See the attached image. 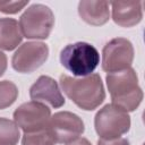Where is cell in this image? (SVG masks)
<instances>
[{
	"label": "cell",
	"mask_w": 145,
	"mask_h": 145,
	"mask_svg": "<svg viewBox=\"0 0 145 145\" xmlns=\"http://www.w3.org/2000/svg\"><path fill=\"white\" fill-rule=\"evenodd\" d=\"M61 65L74 76L91 75L100 63V53L87 42H76L66 45L60 51Z\"/></svg>",
	"instance_id": "cell-3"
},
{
	"label": "cell",
	"mask_w": 145,
	"mask_h": 145,
	"mask_svg": "<svg viewBox=\"0 0 145 145\" xmlns=\"http://www.w3.org/2000/svg\"><path fill=\"white\" fill-rule=\"evenodd\" d=\"M54 26L52 10L42 3L28 7L19 18V27L24 37L44 40L48 39Z\"/></svg>",
	"instance_id": "cell-4"
},
{
	"label": "cell",
	"mask_w": 145,
	"mask_h": 145,
	"mask_svg": "<svg viewBox=\"0 0 145 145\" xmlns=\"http://www.w3.org/2000/svg\"><path fill=\"white\" fill-rule=\"evenodd\" d=\"M28 5V0L26 1H0V11L3 14H17L25 6Z\"/></svg>",
	"instance_id": "cell-17"
},
{
	"label": "cell",
	"mask_w": 145,
	"mask_h": 145,
	"mask_svg": "<svg viewBox=\"0 0 145 145\" xmlns=\"http://www.w3.org/2000/svg\"><path fill=\"white\" fill-rule=\"evenodd\" d=\"M49 57V48L43 42L31 41L22 44L12 56V68L22 74H29L39 69Z\"/></svg>",
	"instance_id": "cell-8"
},
{
	"label": "cell",
	"mask_w": 145,
	"mask_h": 145,
	"mask_svg": "<svg viewBox=\"0 0 145 145\" xmlns=\"http://www.w3.org/2000/svg\"><path fill=\"white\" fill-rule=\"evenodd\" d=\"M97 145H129V142L126 138L119 137L114 139H99Z\"/></svg>",
	"instance_id": "cell-18"
},
{
	"label": "cell",
	"mask_w": 145,
	"mask_h": 145,
	"mask_svg": "<svg viewBox=\"0 0 145 145\" xmlns=\"http://www.w3.org/2000/svg\"><path fill=\"white\" fill-rule=\"evenodd\" d=\"M133 60L134 46L127 39H112L102 50V69L108 74L130 68Z\"/></svg>",
	"instance_id": "cell-6"
},
{
	"label": "cell",
	"mask_w": 145,
	"mask_h": 145,
	"mask_svg": "<svg viewBox=\"0 0 145 145\" xmlns=\"http://www.w3.org/2000/svg\"><path fill=\"white\" fill-rule=\"evenodd\" d=\"M66 145H92V144L88 142V139L82 137V138H77V139H75V140H72Z\"/></svg>",
	"instance_id": "cell-20"
},
{
	"label": "cell",
	"mask_w": 145,
	"mask_h": 145,
	"mask_svg": "<svg viewBox=\"0 0 145 145\" xmlns=\"http://www.w3.org/2000/svg\"><path fill=\"white\" fill-rule=\"evenodd\" d=\"M57 142L51 133L50 127L32 133H24L22 145H56Z\"/></svg>",
	"instance_id": "cell-15"
},
{
	"label": "cell",
	"mask_w": 145,
	"mask_h": 145,
	"mask_svg": "<svg viewBox=\"0 0 145 145\" xmlns=\"http://www.w3.org/2000/svg\"><path fill=\"white\" fill-rule=\"evenodd\" d=\"M59 83L63 93L85 111L95 110L105 99V91L99 74L79 78L61 75Z\"/></svg>",
	"instance_id": "cell-1"
},
{
	"label": "cell",
	"mask_w": 145,
	"mask_h": 145,
	"mask_svg": "<svg viewBox=\"0 0 145 145\" xmlns=\"http://www.w3.org/2000/svg\"><path fill=\"white\" fill-rule=\"evenodd\" d=\"M130 117L125 110L111 104L104 105L94 118L95 131L101 139H114L130 129Z\"/></svg>",
	"instance_id": "cell-5"
},
{
	"label": "cell",
	"mask_w": 145,
	"mask_h": 145,
	"mask_svg": "<svg viewBox=\"0 0 145 145\" xmlns=\"http://www.w3.org/2000/svg\"><path fill=\"white\" fill-rule=\"evenodd\" d=\"M20 138L19 127L15 121L0 118V145H17Z\"/></svg>",
	"instance_id": "cell-14"
},
{
	"label": "cell",
	"mask_w": 145,
	"mask_h": 145,
	"mask_svg": "<svg viewBox=\"0 0 145 145\" xmlns=\"http://www.w3.org/2000/svg\"><path fill=\"white\" fill-rule=\"evenodd\" d=\"M112 19L121 27H133L143 18V2H111Z\"/></svg>",
	"instance_id": "cell-11"
},
{
	"label": "cell",
	"mask_w": 145,
	"mask_h": 145,
	"mask_svg": "<svg viewBox=\"0 0 145 145\" xmlns=\"http://www.w3.org/2000/svg\"><path fill=\"white\" fill-rule=\"evenodd\" d=\"M32 101L45 104L54 109L61 108L65 104V97L59 88L58 83L50 76L42 75L29 88Z\"/></svg>",
	"instance_id": "cell-10"
},
{
	"label": "cell",
	"mask_w": 145,
	"mask_h": 145,
	"mask_svg": "<svg viewBox=\"0 0 145 145\" xmlns=\"http://www.w3.org/2000/svg\"><path fill=\"white\" fill-rule=\"evenodd\" d=\"M19 23L14 18H0V49L11 51L22 42Z\"/></svg>",
	"instance_id": "cell-13"
},
{
	"label": "cell",
	"mask_w": 145,
	"mask_h": 145,
	"mask_svg": "<svg viewBox=\"0 0 145 145\" xmlns=\"http://www.w3.org/2000/svg\"><path fill=\"white\" fill-rule=\"evenodd\" d=\"M105 80L113 105L126 112L135 111L139 106L144 94L138 84L137 74L131 67L108 74Z\"/></svg>",
	"instance_id": "cell-2"
},
{
	"label": "cell",
	"mask_w": 145,
	"mask_h": 145,
	"mask_svg": "<svg viewBox=\"0 0 145 145\" xmlns=\"http://www.w3.org/2000/svg\"><path fill=\"white\" fill-rule=\"evenodd\" d=\"M51 111L42 103L29 101L19 105L14 112V121L24 133H32L50 127Z\"/></svg>",
	"instance_id": "cell-7"
},
{
	"label": "cell",
	"mask_w": 145,
	"mask_h": 145,
	"mask_svg": "<svg viewBox=\"0 0 145 145\" xmlns=\"http://www.w3.org/2000/svg\"><path fill=\"white\" fill-rule=\"evenodd\" d=\"M18 97V88L10 80L0 82V110L10 106Z\"/></svg>",
	"instance_id": "cell-16"
},
{
	"label": "cell",
	"mask_w": 145,
	"mask_h": 145,
	"mask_svg": "<svg viewBox=\"0 0 145 145\" xmlns=\"http://www.w3.org/2000/svg\"><path fill=\"white\" fill-rule=\"evenodd\" d=\"M50 129L57 143L68 144L84 133L85 126L83 120L69 111H60L51 116Z\"/></svg>",
	"instance_id": "cell-9"
},
{
	"label": "cell",
	"mask_w": 145,
	"mask_h": 145,
	"mask_svg": "<svg viewBox=\"0 0 145 145\" xmlns=\"http://www.w3.org/2000/svg\"><path fill=\"white\" fill-rule=\"evenodd\" d=\"M110 3L108 1L83 0L78 3V15L87 24L94 26L104 25L110 18Z\"/></svg>",
	"instance_id": "cell-12"
},
{
	"label": "cell",
	"mask_w": 145,
	"mask_h": 145,
	"mask_svg": "<svg viewBox=\"0 0 145 145\" xmlns=\"http://www.w3.org/2000/svg\"><path fill=\"white\" fill-rule=\"evenodd\" d=\"M6 69H7V56L2 51H0V77L5 74Z\"/></svg>",
	"instance_id": "cell-19"
}]
</instances>
